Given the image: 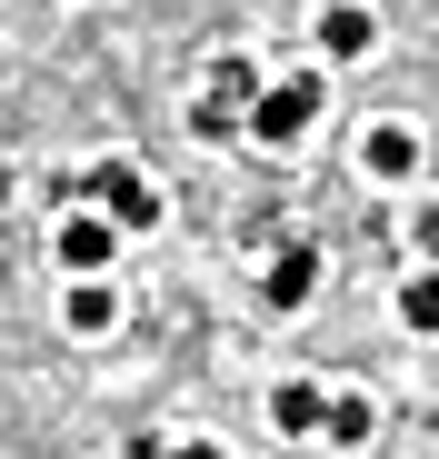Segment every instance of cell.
<instances>
[{"mask_svg":"<svg viewBox=\"0 0 439 459\" xmlns=\"http://www.w3.org/2000/svg\"><path fill=\"white\" fill-rule=\"evenodd\" d=\"M310 290H320V250H310V240H289V250L260 270V299H270V310H300Z\"/></svg>","mask_w":439,"mask_h":459,"instance_id":"5","label":"cell"},{"mask_svg":"<svg viewBox=\"0 0 439 459\" xmlns=\"http://www.w3.org/2000/svg\"><path fill=\"white\" fill-rule=\"evenodd\" d=\"M60 320L81 330V340H110V330H120V299H110V280H70V299H60Z\"/></svg>","mask_w":439,"mask_h":459,"instance_id":"8","label":"cell"},{"mask_svg":"<svg viewBox=\"0 0 439 459\" xmlns=\"http://www.w3.org/2000/svg\"><path fill=\"white\" fill-rule=\"evenodd\" d=\"M270 420H280L289 439H310V429L330 420V390H310V379H280V390H270Z\"/></svg>","mask_w":439,"mask_h":459,"instance_id":"9","label":"cell"},{"mask_svg":"<svg viewBox=\"0 0 439 459\" xmlns=\"http://www.w3.org/2000/svg\"><path fill=\"white\" fill-rule=\"evenodd\" d=\"M320 100H330V81H320V70H289V81H270V91L250 100V140H260V150H289V140H310Z\"/></svg>","mask_w":439,"mask_h":459,"instance_id":"1","label":"cell"},{"mask_svg":"<svg viewBox=\"0 0 439 459\" xmlns=\"http://www.w3.org/2000/svg\"><path fill=\"white\" fill-rule=\"evenodd\" d=\"M0 200H11V170H0Z\"/></svg>","mask_w":439,"mask_h":459,"instance_id":"15","label":"cell"},{"mask_svg":"<svg viewBox=\"0 0 439 459\" xmlns=\"http://www.w3.org/2000/svg\"><path fill=\"white\" fill-rule=\"evenodd\" d=\"M320 50L330 60H370L380 50V21L359 11V0H330V11H320Z\"/></svg>","mask_w":439,"mask_h":459,"instance_id":"7","label":"cell"},{"mask_svg":"<svg viewBox=\"0 0 439 459\" xmlns=\"http://www.w3.org/2000/svg\"><path fill=\"white\" fill-rule=\"evenodd\" d=\"M170 459H230V449H220V439H180Z\"/></svg>","mask_w":439,"mask_h":459,"instance_id":"13","label":"cell"},{"mask_svg":"<svg viewBox=\"0 0 439 459\" xmlns=\"http://www.w3.org/2000/svg\"><path fill=\"white\" fill-rule=\"evenodd\" d=\"M400 320H409V330H439V260L400 280Z\"/></svg>","mask_w":439,"mask_h":459,"instance_id":"11","label":"cell"},{"mask_svg":"<svg viewBox=\"0 0 439 459\" xmlns=\"http://www.w3.org/2000/svg\"><path fill=\"white\" fill-rule=\"evenodd\" d=\"M320 429H330L340 449H359V439H370V429H380V410H370V400H359V390H330V420H320Z\"/></svg>","mask_w":439,"mask_h":459,"instance_id":"10","label":"cell"},{"mask_svg":"<svg viewBox=\"0 0 439 459\" xmlns=\"http://www.w3.org/2000/svg\"><path fill=\"white\" fill-rule=\"evenodd\" d=\"M90 210L120 230V240H130V230H151V220H160V190L140 180L130 160H100V170H90Z\"/></svg>","mask_w":439,"mask_h":459,"instance_id":"2","label":"cell"},{"mask_svg":"<svg viewBox=\"0 0 439 459\" xmlns=\"http://www.w3.org/2000/svg\"><path fill=\"white\" fill-rule=\"evenodd\" d=\"M409 240H419V250H429V260H439V200H429V210H419V220H409Z\"/></svg>","mask_w":439,"mask_h":459,"instance_id":"12","label":"cell"},{"mask_svg":"<svg viewBox=\"0 0 439 459\" xmlns=\"http://www.w3.org/2000/svg\"><path fill=\"white\" fill-rule=\"evenodd\" d=\"M130 459H170V449H160V439H130Z\"/></svg>","mask_w":439,"mask_h":459,"instance_id":"14","label":"cell"},{"mask_svg":"<svg viewBox=\"0 0 439 459\" xmlns=\"http://www.w3.org/2000/svg\"><path fill=\"white\" fill-rule=\"evenodd\" d=\"M359 170H370V180H409L419 170V130L409 120H380L370 140H359Z\"/></svg>","mask_w":439,"mask_h":459,"instance_id":"6","label":"cell"},{"mask_svg":"<svg viewBox=\"0 0 439 459\" xmlns=\"http://www.w3.org/2000/svg\"><path fill=\"white\" fill-rule=\"evenodd\" d=\"M260 91H270V81H260V60L220 50V60H210V91H200V100H210L220 120H250V100H260Z\"/></svg>","mask_w":439,"mask_h":459,"instance_id":"4","label":"cell"},{"mask_svg":"<svg viewBox=\"0 0 439 459\" xmlns=\"http://www.w3.org/2000/svg\"><path fill=\"white\" fill-rule=\"evenodd\" d=\"M50 250H60V270H70V280H100V270H110V250H120V230H110L100 210H70V220L50 230Z\"/></svg>","mask_w":439,"mask_h":459,"instance_id":"3","label":"cell"}]
</instances>
